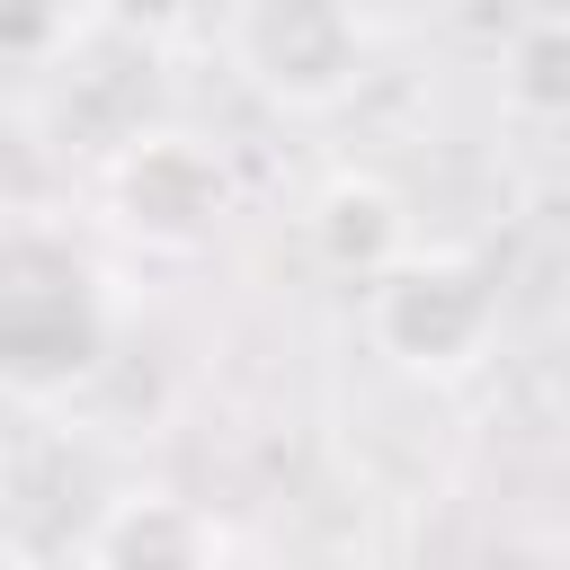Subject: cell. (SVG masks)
Segmentation results:
<instances>
[{"label":"cell","instance_id":"6da1fadb","mask_svg":"<svg viewBox=\"0 0 570 570\" xmlns=\"http://www.w3.org/2000/svg\"><path fill=\"white\" fill-rule=\"evenodd\" d=\"M365 347L419 383H463L499 347V276L472 249H401L365 276Z\"/></svg>","mask_w":570,"mask_h":570},{"label":"cell","instance_id":"7a4b0ae2","mask_svg":"<svg viewBox=\"0 0 570 570\" xmlns=\"http://www.w3.org/2000/svg\"><path fill=\"white\" fill-rule=\"evenodd\" d=\"M107 347V312L89 294V267L53 232H9L0 240V392L53 401L89 383Z\"/></svg>","mask_w":570,"mask_h":570},{"label":"cell","instance_id":"3957f363","mask_svg":"<svg viewBox=\"0 0 570 570\" xmlns=\"http://www.w3.org/2000/svg\"><path fill=\"white\" fill-rule=\"evenodd\" d=\"M223 45H232V71L294 116H330L365 80V9L356 0H232Z\"/></svg>","mask_w":570,"mask_h":570},{"label":"cell","instance_id":"277c9868","mask_svg":"<svg viewBox=\"0 0 570 570\" xmlns=\"http://www.w3.org/2000/svg\"><path fill=\"white\" fill-rule=\"evenodd\" d=\"M107 196H116V223L142 232L151 249H196L223 214V160L196 134H134L107 169Z\"/></svg>","mask_w":570,"mask_h":570},{"label":"cell","instance_id":"5b68a950","mask_svg":"<svg viewBox=\"0 0 570 570\" xmlns=\"http://www.w3.org/2000/svg\"><path fill=\"white\" fill-rule=\"evenodd\" d=\"M303 240H312V258H321L330 276L365 285L374 267H392V258L410 249V205H401V196H392L374 169H338V178L312 196Z\"/></svg>","mask_w":570,"mask_h":570},{"label":"cell","instance_id":"8992f818","mask_svg":"<svg viewBox=\"0 0 570 570\" xmlns=\"http://www.w3.org/2000/svg\"><path fill=\"white\" fill-rule=\"evenodd\" d=\"M214 552H232L223 517H205L196 499H169V490H125L80 534V561H142V570H160V561H214Z\"/></svg>","mask_w":570,"mask_h":570},{"label":"cell","instance_id":"52a82bcc","mask_svg":"<svg viewBox=\"0 0 570 570\" xmlns=\"http://www.w3.org/2000/svg\"><path fill=\"white\" fill-rule=\"evenodd\" d=\"M499 98H508L525 125H561V107H570V36H561L552 9H534V18L517 27L508 71H499Z\"/></svg>","mask_w":570,"mask_h":570},{"label":"cell","instance_id":"ba28073f","mask_svg":"<svg viewBox=\"0 0 570 570\" xmlns=\"http://www.w3.org/2000/svg\"><path fill=\"white\" fill-rule=\"evenodd\" d=\"M80 27V0H0V53L9 62H53Z\"/></svg>","mask_w":570,"mask_h":570},{"label":"cell","instance_id":"9c48e42d","mask_svg":"<svg viewBox=\"0 0 570 570\" xmlns=\"http://www.w3.org/2000/svg\"><path fill=\"white\" fill-rule=\"evenodd\" d=\"M116 18H125V27H169L178 0H116Z\"/></svg>","mask_w":570,"mask_h":570}]
</instances>
